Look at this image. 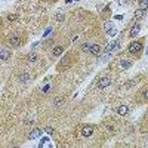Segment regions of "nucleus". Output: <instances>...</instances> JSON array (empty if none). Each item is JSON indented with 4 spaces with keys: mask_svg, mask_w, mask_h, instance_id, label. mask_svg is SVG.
<instances>
[{
    "mask_svg": "<svg viewBox=\"0 0 148 148\" xmlns=\"http://www.w3.org/2000/svg\"><path fill=\"white\" fill-rule=\"evenodd\" d=\"M8 43H9L10 47L18 49V47H21V46L24 45V37H22L21 34H10V36L8 37Z\"/></svg>",
    "mask_w": 148,
    "mask_h": 148,
    "instance_id": "1",
    "label": "nucleus"
},
{
    "mask_svg": "<svg viewBox=\"0 0 148 148\" xmlns=\"http://www.w3.org/2000/svg\"><path fill=\"white\" fill-rule=\"evenodd\" d=\"M142 47H144L142 40H133V42H130L129 46H127V52H129L130 55H138V53L142 52Z\"/></svg>",
    "mask_w": 148,
    "mask_h": 148,
    "instance_id": "2",
    "label": "nucleus"
},
{
    "mask_svg": "<svg viewBox=\"0 0 148 148\" xmlns=\"http://www.w3.org/2000/svg\"><path fill=\"white\" fill-rule=\"evenodd\" d=\"M133 62H135V59H132V58H120L119 59V67L121 70H127L133 65Z\"/></svg>",
    "mask_w": 148,
    "mask_h": 148,
    "instance_id": "3",
    "label": "nucleus"
},
{
    "mask_svg": "<svg viewBox=\"0 0 148 148\" xmlns=\"http://www.w3.org/2000/svg\"><path fill=\"white\" fill-rule=\"evenodd\" d=\"M111 83H113L111 77H108V76H104V77H101L99 80H98L96 86H98V89H105V88H108V86H111Z\"/></svg>",
    "mask_w": 148,
    "mask_h": 148,
    "instance_id": "4",
    "label": "nucleus"
},
{
    "mask_svg": "<svg viewBox=\"0 0 148 148\" xmlns=\"http://www.w3.org/2000/svg\"><path fill=\"white\" fill-rule=\"evenodd\" d=\"M138 102L139 104H145L148 102V86H145V88H142L139 92H138Z\"/></svg>",
    "mask_w": 148,
    "mask_h": 148,
    "instance_id": "5",
    "label": "nucleus"
},
{
    "mask_svg": "<svg viewBox=\"0 0 148 148\" xmlns=\"http://www.w3.org/2000/svg\"><path fill=\"white\" fill-rule=\"evenodd\" d=\"M101 52H102V47L98 45V43H92V46H90V49H89L88 53H89L90 56H99Z\"/></svg>",
    "mask_w": 148,
    "mask_h": 148,
    "instance_id": "6",
    "label": "nucleus"
},
{
    "mask_svg": "<svg viewBox=\"0 0 148 148\" xmlns=\"http://www.w3.org/2000/svg\"><path fill=\"white\" fill-rule=\"evenodd\" d=\"M104 28H105V33H107L108 36H111V37L116 36V33H117V30H116V27H114V24H113V22H110V21L105 22Z\"/></svg>",
    "mask_w": 148,
    "mask_h": 148,
    "instance_id": "7",
    "label": "nucleus"
},
{
    "mask_svg": "<svg viewBox=\"0 0 148 148\" xmlns=\"http://www.w3.org/2000/svg\"><path fill=\"white\" fill-rule=\"evenodd\" d=\"M120 46H121V40H120V39H119V40H114L113 43H110V45L105 47V52H110V53H111V52L117 51Z\"/></svg>",
    "mask_w": 148,
    "mask_h": 148,
    "instance_id": "8",
    "label": "nucleus"
},
{
    "mask_svg": "<svg viewBox=\"0 0 148 148\" xmlns=\"http://www.w3.org/2000/svg\"><path fill=\"white\" fill-rule=\"evenodd\" d=\"M139 31H141V24H139V22L136 21V22H135L133 25H132L130 31H129V37H132V39H133V37H136Z\"/></svg>",
    "mask_w": 148,
    "mask_h": 148,
    "instance_id": "9",
    "label": "nucleus"
},
{
    "mask_svg": "<svg viewBox=\"0 0 148 148\" xmlns=\"http://www.w3.org/2000/svg\"><path fill=\"white\" fill-rule=\"evenodd\" d=\"M10 58H12V52L9 51V49H6V47H0V59L9 61Z\"/></svg>",
    "mask_w": 148,
    "mask_h": 148,
    "instance_id": "10",
    "label": "nucleus"
},
{
    "mask_svg": "<svg viewBox=\"0 0 148 148\" xmlns=\"http://www.w3.org/2000/svg\"><path fill=\"white\" fill-rule=\"evenodd\" d=\"M64 51H65V46H64V45H56V46H53V49H52V56L62 55Z\"/></svg>",
    "mask_w": 148,
    "mask_h": 148,
    "instance_id": "11",
    "label": "nucleus"
},
{
    "mask_svg": "<svg viewBox=\"0 0 148 148\" xmlns=\"http://www.w3.org/2000/svg\"><path fill=\"white\" fill-rule=\"evenodd\" d=\"M82 135L83 136H90V135L93 133V127L92 126H82Z\"/></svg>",
    "mask_w": 148,
    "mask_h": 148,
    "instance_id": "12",
    "label": "nucleus"
},
{
    "mask_svg": "<svg viewBox=\"0 0 148 148\" xmlns=\"http://www.w3.org/2000/svg\"><path fill=\"white\" fill-rule=\"evenodd\" d=\"M64 104H65V98H64V96H58V98H55V101H53V107L59 108V107H62Z\"/></svg>",
    "mask_w": 148,
    "mask_h": 148,
    "instance_id": "13",
    "label": "nucleus"
},
{
    "mask_svg": "<svg viewBox=\"0 0 148 148\" xmlns=\"http://www.w3.org/2000/svg\"><path fill=\"white\" fill-rule=\"evenodd\" d=\"M117 113H119L120 116H126V114L129 113V108H127L126 105H119V107H117Z\"/></svg>",
    "mask_w": 148,
    "mask_h": 148,
    "instance_id": "14",
    "label": "nucleus"
},
{
    "mask_svg": "<svg viewBox=\"0 0 148 148\" xmlns=\"http://www.w3.org/2000/svg\"><path fill=\"white\" fill-rule=\"evenodd\" d=\"M37 59H39V53H37V52H30L28 56H27V61H28V62H36Z\"/></svg>",
    "mask_w": 148,
    "mask_h": 148,
    "instance_id": "15",
    "label": "nucleus"
},
{
    "mask_svg": "<svg viewBox=\"0 0 148 148\" xmlns=\"http://www.w3.org/2000/svg\"><path fill=\"white\" fill-rule=\"evenodd\" d=\"M90 46H92L90 42H84V43H82V46H80V51H82V52H89Z\"/></svg>",
    "mask_w": 148,
    "mask_h": 148,
    "instance_id": "16",
    "label": "nucleus"
},
{
    "mask_svg": "<svg viewBox=\"0 0 148 148\" xmlns=\"http://www.w3.org/2000/svg\"><path fill=\"white\" fill-rule=\"evenodd\" d=\"M144 15H145V10H142V9H138L136 12H135V15H133V18H135V19L138 21V19H141V18H142Z\"/></svg>",
    "mask_w": 148,
    "mask_h": 148,
    "instance_id": "17",
    "label": "nucleus"
},
{
    "mask_svg": "<svg viewBox=\"0 0 148 148\" xmlns=\"http://www.w3.org/2000/svg\"><path fill=\"white\" fill-rule=\"evenodd\" d=\"M40 135V129H34L30 135H28V139H34V138H37Z\"/></svg>",
    "mask_w": 148,
    "mask_h": 148,
    "instance_id": "18",
    "label": "nucleus"
},
{
    "mask_svg": "<svg viewBox=\"0 0 148 148\" xmlns=\"http://www.w3.org/2000/svg\"><path fill=\"white\" fill-rule=\"evenodd\" d=\"M139 9H142V10H145L147 8H148V2H147V0H139Z\"/></svg>",
    "mask_w": 148,
    "mask_h": 148,
    "instance_id": "19",
    "label": "nucleus"
},
{
    "mask_svg": "<svg viewBox=\"0 0 148 148\" xmlns=\"http://www.w3.org/2000/svg\"><path fill=\"white\" fill-rule=\"evenodd\" d=\"M108 15H111V8H110V6H107V8L104 9V12H102V18H107Z\"/></svg>",
    "mask_w": 148,
    "mask_h": 148,
    "instance_id": "20",
    "label": "nucleus"
},
{
    "mask_svg": "<svg viewBox=\"0 0 148 148\" xmlns=\"http://www.w3.org/2000/svg\"><path fill=\"white\" fill-rule=\"evenodd\" d=\"M16 18H18V16H16V14H10V15L8 16V21H9V22H12V21H15Z\"/></svg>",
    "mask_w": 148,
    "mask_h": 148,
    "instance_id": "21",
    "label": "nucleus"
},
{
    "mask_svg": "<svg viewBox=\"0 0 148 148\" xmlns=\"http://www.w3.org/2000/svg\"><path fill=\"white\" fill-rule=\"evenodd\" d=\"M56 19H58V21H62V19H64V14H58V15H56Z\"/></svg>",
    "mask_w": 148,
    "mask_h": 148,
    "instance_id": "22",
    "label": "nucleus"
},
{
    "mask_svg": "<svg viewBox=\"0 0 148 148\" xmlns=\"http://www.w3.org/2000/svg\"><path fill=\"white\" fill-rule=\"evenodd\" d=\"M144 119H145V121H147V123H148V113H147V116H145V117H144Z\"/></svg>",
    "mask_w": 148,
    "mask_h": 148,
    "instance_id": "23",
    "label": "nucleus"
},
{
    "mask_svg": "<svg viewBox=\"0 0 148 148\" xmlns=\"http://www.w3.org/2000/svg\"><path fill=\"white\" fill-rule=\"evenodd\" d=\"M147 147H148V141H147Z\"/></svg>",
    "mask_w": 148,
    "mask_h": 148,
    "instance_id": "24",
    "label": "nucleus"
}]
</instances>
